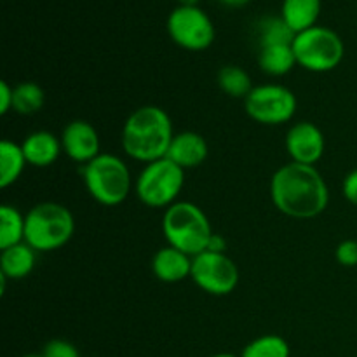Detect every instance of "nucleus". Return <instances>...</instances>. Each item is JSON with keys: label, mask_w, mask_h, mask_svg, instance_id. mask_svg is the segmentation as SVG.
Listing matches in <instances>:
<instances>
[{"label": "nucleus", "mask_w": 357, "mask_h": 357, "mask_svg": "<svg viewBox=\"0 0 357 357\" xmlns=\"http://www.w3.org/2000/svg\"><path fill=\"white\" fill-rule=\"evenodd\" d=\"M162 234L167 246H173L192 258L208 251L215 236L206 213L197 204L178 201L164 211Z\"/></svg>", "instance_id": "7ed1b4c3"}, {"label": "nucleus", "mask_w": 357, "mask_h": 357, "mask_svg": "<svg viewBox=\"0 0 357 357\" xmlns=\"http://www.w3.org/2000/svg\"><path fill=\"white\" fill-rule=\"evenodd\" d=\"M13 96L14 87H10L6 80L0 82V114L6 115L7 112L13 110Z\"/></svg>", "instance_id": "cd10ccee"}, {"label": "nucleus", "mask_w": 357, "mask_h": 357, "mask_svg": "<svg viewBox=\"0 0 357 357\" xmlns=\"http://www.w3.org/2000/svg\"><path fill=\"white\" fill-rule=\"evenodd\" d=\"M45 94L38 84L21 82L14 86L13 110L20 115H33L44 107Z\"/></svg>", "instance_id": "5701e85b"}, {"label": "nucleus", "mask_w": 357, "mask_h": 357, "mask_svg": "<svg viewBox=\"0 0 357 357\" xmlns=\"http://www.w3.org/2000/svg\"><path fill=\"white\" fill-rule=\"evenodd\" d=\"M61 146L66 157L79 164H89L100 155V135L86 121H72L61 132Z\"/></svg>", "instance_id": "f8f14e48"}, {"label": "nucleus", "mask_w": 357, "mask_h": 357, "mask_svg": "<svg viewBox=\"0 0 357 357\" xmlns=\"http://www.w3.org/2000/svg\"><path fill=\"white\" fill-rule=\"evenodd\" d=\"M174 138L173 124L166 110L155 105L139 107L122 128V149L131 159L150 164L167 155Z\"/></svg>", "instance_id": "f03ea898"}, {"label": "nucleus", "mask_w": 357, "mask_h": 357, "mask_svg": "<svg viewBox=\"0 0 357 357\" xmlns=\"http://www.w3.org/2000/svg\"><path fill=\"white\" fill-rule=\"evenodd\" d=\"M24 159L33 167H47L58 160L63 152L61 139L49 131H35L28 135L21 143Z\"/></svg>", "instance_id": "2eb2a0df"}, {"label": "nucleus", "mask_w": 357, "mask_h": 357, "mask_svg": "<svg viewBox=\"0 0 357 357\" xmlns=\"http://www.w3.org/2000/svg\"><path fill=\"white\" fill-rule=\"evenodd\" d=\"M23 357H44L42 354H26V356H23Z\"/></svg>", "instance_id": "2f4dec72"}, {"label": "nucleus", "mask_w": 357, "mask_h": 357, "mask_svg": "<svg viewBox=\"0 0 357 357\" xmlns=\"http://www.w3.org/2000/svg\"><path fill=\"white\" fill-rule=\"evenodd\" d=\"M342 194L351 204L357 206V169H352L342 183Z\"/></svg>", "instance_id": "bb28decb"}, {"label": "nucleus", "mask_w": 357, "mask_h": 357, "mask_svg": "<svg viewBox=\"0 0 357 357\" xmlns=\"http://www.w3.org/2000/svg\"><path fill=\"white\" fill-rule=\"evenodd\" d=\"M216 82H218V87L227 96L243 98V100H246V96L255 87L253 82H251L250 73L237 65H227L220 68L218 75H216Z\"/></svg>", "instance_id": "4be33fe9"}, {"label": "nucleus", "mask_w": 357, "mask_h": 357, "mask_svg": "<svg viewBox=\"0 0 357 357\" xmlns=\"http://www.w3.org/2000/svg\"><path fill=\"white\" fill-rule=\"evenodd\" d=\"M295 31L286 24L281 14L279 16H265L257 23V42L258 49L267 45H282L293 44Z\"/></svg>", "instance_id": "412c9836"}, {"label": "nucleus", "mask_w": 357, "mask_h": 357, "mask_svg": "<svg viewBox=\"0 0 357 357\" xmlns=\"http://www.w3.org/2000/svg\"><path fill=\"white\" fill-rule=\"evenodd\" d=\"M293 52L298 66L314 73H326L340 65L345 45L337 31L316 24L295 35Z\"/></svg>", "instance_id": "423d86ee"}, {"label": "nucleus", "mask_w": 357, "mask_h": 357, "mask_svg": "<svg viewBox=\"0 0 357 357\" xmlns=\"http://www.w3.org/2000/svg\"><path fill=\"white\" fill-rule=\"evenodd\" d=\"M166 26L171 40L187 51H204L215 42V24L199 6H176Z\"/></svg>", "instance_id": "6e6552de"}, {"label": "nucleus", "mask_w": 357, "mask_h": 357, "mask_svg": "<svg viewBox=\"0 0 357 357\" xmlns=\"http://www.w3.org/2000/svg\"><path fill=\"white\" fill-rule=\"evenodd\" d=\"M26 218L14 206H0V250L24 243Z\"/></svg>", "instance_id": "aec40b11"}, {"label": "nucleus", "mask_w": 357, "mask_h": 357, "mask_svg": "<svg viewBox=\"0 0 357 357\" xmlns=\"http://www.w3.org/2000/svg\"><path fill=\"white\" fill-rule=\"evenodd\" d=\"M185 185V171L167 157L145 164L135 183L136 195L149 208H169L178 202Z\"/></svg>", "instance_id": "0eeeda50"}, {"label": "nucleus", "mask_w": 357, "mask_h": 357, "mask_svg": "<svg viewBox=\"0 0 357 357\" xmlns=\"http://www.w3.org/2000/svg\"><path fill=\"white\" fill-rule=\"evenodd\" d=\"M194 258L173 246L160 248L152 258V272L159 281L174 284L192 275Z\"/></svg>", "instance_id": "4468645a"}, {"label": "nucleus", "mask_w": 357, "mask_h": 357, "mask_svg": "<svg viewBox=\"0 0 357 357\" xmlns=\"http://www.w3.org/2000/svg\"><path fill=\"white\" fill-rule=\"evenodd\" d=\"M44 357H80L79 351L73 344L70 342L61 340V338H54V340L47 342L42 351Z\"/></svg>", "instance_id": "393cba45"}, {"label": "nucleus", "mask_w": 357, "mask_h": 357, "mask_svg": "<svg viewBox=\"0 0 357 357\" xmlns=\"http://www.w3.org/2000/svg\"><path fill=\"white\" fill-rule=\"evenodd\" d=\"M26 164L21 145L3 139L0 143V187L7 188L16 183Z\"/></svg>", "instance_id": "6ab92c4d"}, {"label": "nucleus", "mask_w": 357, "mask_h": 357, "mask_svg": "<svg viewBox=\"0 0 357 357\" xmlns=\"http://www.w3.org/2000/svg\"><path fill=\"white\" fill-rule=\"evenodd\" d=\"M190 278L202 291L225 296L239 284V268L225 253L208 250L194 257Z\"/></svg>", "instance_id": "9d476101"}, {"label": "nucleus", "mask_w": 357, "mask_h": 357, "mask_svg": "<svg viewBox=\"0 0 357 357\" xmlns=\"http://www.w3.org/2000/svg\"><path fill=\"white\" fill-rule=\"evenodd\" d=\"M178 6H199L201 0H176Z\"/></svg>", "instance_id": "c756f323"}, {"label": "nucleus", "mask_w": 357, "mask_h": 357, "mask_svg": "<svg viewBox=\"0 0 357 357\" xmlns=\"http://www.w3.org/2000/svg\"><path fill=\"white\" fill-rule=\"evenodd\" d=\"M208 153L209 146L204 136L194 131H183L174 135L166 157L185 171L201 166L208 159Z\"/></svg>", "instance_id": "ddd939ff"}, {"label": "nucleus", "mask_w": 357, "mask_h": 357, "mask_svg": "<svg viewBox=\"0 0 357 357\" xmlns=\"http://www.w3.org/2000/svg\"><path fill=\"white\" fill-rule=\"evenodd\" d=\"M271 197L282 215L296 220H310L328 208L330 190L316 166L288 162L272 176Z\"/></svg>", "instance_id": "f257e3e1"}, {"label": "nucleus", "mask_w": 357, "mask_h": 357, "mask_svg": "<svg viewBox=\"0 0 357 357\" xmlns=\"http://www.w3.org/2000/svg\"><path fill=\"white\" fill-rule=\"evenodd\" d=\"M211 357H237V356L229 354V352H222V354H215V356H211Z\"/></svg>", "instance_id": "7c9ffc66"}, {"label": "nucleus", "mask_w": 357, "mask_h": 357, "mask_svg": "<svg viewBox=\"0 0 357 357\" xmlns=\"http://www.w3.org/2000/svg\"><path fill=\"white\" fill-rule=\"evenodd\" d=\"M335 257L342 267H357V241H342L335 251Z\"/></svg>", "instance_id": "a878e982"}, {"label": "nucleus", "mask_w": 357, "mask_h": 357, "mask_svg": "<svg viewBox=\"0 0 357 357\" xmlns=\"http://www.w3.org/2000/svg\"><path fill=\"white\" fill-rule=\"evenodd\" d=\"M286 152L291 162L314 166L324 153V135L312 122H296L286 132Z\"/></svg>", "instance_id": "9b49d317"}, {"label": "nucleus", "mask_w": 357, "mask_h": 357, "mask_svg": "<svg viewBox=\"0 0 357 357\" xmlns=\"http://www.w3.org/2000/svg\"><path fill=\"white\" fill-rule=\"evenodd\" d=\"M323 10V0H282L281 17L295 33L316 26Z\"/></svg>", "instance_id": "f3484780"}, {"label": "nucleus", "mask_w": 357, "mask_h": 357, "mask_svg": "<svg viewBox=\"0 0 357 357\" xmlns=\"http://www.w3.org/2000/svg\"><path fill=\"white\" fill-rule=\"evenodd\" d=\"M216 2H220L225 7H232V9H241V7L248 6L251 0H216Z\"/></svg>", "instance_id": "c85d7f7f"}, {"label": "nucleus", "mask_w": 357, "mask_h": 357, "mask_svg": "<svg viewBox=\"0 0 357 357\" xmlns=\"http://www.w3.org/2000/svg\"><path fill=\"white\" fill-rule=\"evenodd\" d=\"M24 243L38 253H49L65 246L75 232V220L68 208L58 202H40L24 215Z\"/></svg>", "instance_id": "20e7f679"}, {"label": "nucleus", "mask_w": 357, "mask_h": 357, "mask_svg": "<svg viewBox=\"0 0 357 357\" xmlns=\"http://www.w3.org/2000/svg\"><path fill=\"white\" fill-rule=\"evenodd\" d=\"M258 66L271 77H282L296 66L293 44L267 45L258 49Z\"/></svg>", "instance_id": "a211bd4d"}, {"label": "nucleus", "mask_w": 357, "mask_h": 357, "mask_svg": "<svg viewBox=\"0 0 357 357\" xmlns=\"http://www.w3.org/2000/svg\"><path fill=\"white\" fill-rule=\"evenodd\" d=\"M84 183L91 197L103 206L122 204L132 187L126 162L112 153H100L84 166Z\"/></svg>", "instance_id": "39448f33"}, {"label": "nucleus", "mask_w": 357, "mask_h": 357, "mask_svg": "<svg viewBox=\"0 0 357 357\" xmlns=\"http://www.w3.org/2000/svg\"><path fill=\"white\" fill-rule=\"evenodd\" d=\"M244 110L258 124H284L296 114V96L279 84L255 86L244 100Z\"/></svg>", "instance_id": "1a4fd4ad"}, {"label": "nucleus", "mask_w": 357, "mask_h": 357, "mask_svg": "<svg viewBox=\"0 0 357 357\" xmlns=\"http://www.w3.org/2000/svg\"><path fill=\"white\" fill-rule=\"evenodd\" d=\"M289 344L279 335H264L244 347L241 357H289Z\"/></svg>", "instance_id": "b1692460"}, {"label": "nucleus", "mask_w": 357, "mask_h": 357, "mask_svg": "<svg viewBox=\"0 0 357 357\" xmlns=\"http://www.w3.org/2000/svg\"><path fill=\"white\" fill-rule=\"evenodd\" d=\"M35 253L37 251L26 243L2 250V255H0V274L6 279H14V281L28 278L35 268V261H37V255Z\"/></svg>", "instance_id": "dca6fc26"}]
</instances>
